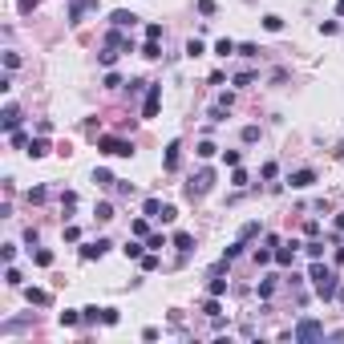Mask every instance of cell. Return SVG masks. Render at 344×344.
<instances>
[{"label":"cell","instance_id":"obj_1","mask_svg":"<svg viewBox=\"0 0 344 344\" xmlns=\"http://www.w3.org/2000/svg\"><path fill=\"white\" fill-rule=\"evenodd\" d=\"M308 280H312V287H316V296L320 300H336V272L332 267H324L320 259H312V272H308Z\"/></svg>","mask_w":344,"mask_h":344},{"label":"cell","instance_id":"obj_2","mask_svg":"<svg viewBox=\"0 0 344 344\" xmlns=\"http://www.w3.org/2000/svg\"><path fill=\"white\" fill-rule=\"evenodd\" d=\"M97 150H102V154H114V158H130V154H134V146L121 142V138H114V134H102V138H97Z\"/></svg>","mask_w":344,"mask_h":344},{"label":"cell","instance_id":"obj_3","mask_svg":"<svg viewBox=\"0 0 344 344\" xmlns=\"http://www.w3.org/2000/svg\"><path fill=\"white\" fill-rule=\"evenodd\" d=\"M320 336H324V324H320V320H300V324H296V328H291V340H320Z\"/></svg>","mask_w":344,"mask_h":344},{"label":"cell","instance_id":"obj_4","mask_svg":"<svg viewBox=\"0 0 344 344\" xmlns=\"http://www.w3.org/2000/svg\"><path fill=\"white\" fill-rule=\"evenodd\" d=\"M211 186H215V170H199L190 182H186V194H190V199H199V194H207Z\"/></svg>","mask_w":344,"mask_h":344},{"label":"cell","instance_id":"obj_5","mask_svg":"<svg viewBox=\"0 0 344 344\" xmlns=\"http://www.w3.org/2000/svg\"><path fill=\"white\" fill-rule=\"evenodd\" d=\"M102 0H69V24H81L89 8H97Z\"/></svg>","mask_w":344,"mask_h":344},{"label":"cell","instance_id":"obj_6","mask_svg":"<svg viewBox=\"0 0 344 344\" xmlns=\"http://www.w3.org/2000/svg\"><path fill=\"white\" fill-rule=\"evenodd\" d=\"M158 102H162V85H146V102H142V117L158 114Z\"/></svg>","mask_w":344,"mask_h":344},{"label":"cell","instance_id":"obj_7","mask_svg":"<svg viewBox=\"0 0 344 344\" xmlns=\"http://www.w3.org/2000/svg\"><path fill=\"white\" fill-rule=\"evenodd\" d=\"M110 247H114L110 239H97V243H85V247H81V259H102V255H106Z\"/></svg>","mask_w":344,"mask_h":344},{"label":"cell","instance_id":"obj_8","mask_svg":"<svg viewBox=\"0 0 344 344\" xmlns=\"http://www.w3.org/2000/svg\"><path fill=\"white\" fill-rule=\"evenodd\" d=\"M16 126H20V110H16V106H4V114H0V130L12 134Z\"/></svg>","mask_w":344,"mask_h":344},{"label":"cell","instance_id":"obj_9","mask_svg":"<svg viewBox=\"0 0 344 344\" xmlns=\"http://www.w3.org/2000/svg\"><path fill=\"white\" fill-rule=\"evenodd\" d=\"M287 182H291V190H308V186L316 182V170H308V166H304V170H296V174H291Z\"/></svg>","mask_w":344,"mask_h":344},{"label":"cell","instance_id":"obj_10","mask_svg":"<svg viewBox=\"0 0 344 344\" xmlns=\"http://www.w3.org/2000/svg\"><path fill=\"white\" fill-rule=\"evenodd\" d=\"M296 247H300L296 239H291V243H280V247H276V263H280V267H291V259H296Z\"/></svg>","mask_w":344,"mask_h":344},{"label":"cell","instance_id":"obj_11","mask_svg":"<svg viewBox=\"0 0 344 344\" xmlns=\"http://www.w3.org/2000/svg\"><path fill=\"white\" fill-rule=\"evenodd\" d=\"M110 20H114V29H134V24H138V16H134L130 8H117Z\"/></svg>","mask_w":344,"mask_h":344},{"label":"cell","instance_id":"obj_12","mask_svg":"<svg viewBox=\"0 0 344 344\" xmlns=\"http://www.w3.org/2000/svg\"><path fill=\"white\" fill-rule=\"evenodd\" d=\"M106 45H110V49H126V53L134 49V41H130V37H121V29H114V33H106Z\"/></svg>","mask_w":344,"mask_h":344},{"label":"cell","instance_id":"obj_13","mask_svg":"<svg viewBox=\"0 0 344 344\" xmlns=\"http://www.w3.org/2000/svg\"><path fill=\"white\" fill-rule=\"evenodd\" d=\"M178 158H182V146H178V142H170V146H166V158H162V166H166V170H178Z\"/></svg>","mask_w":344,"mask_h":344},{"label":"cell","instance_id":"obj_14","mask_svg":"<svg viewBox=\"0 0 344 344\" xmlns=\"http://www.w3.org/2000/svg\"><path fill=\"white\" fill-rule=\"evenodd\" d=\"M24 300L37 304V308H45V304H49V291H41V287H24Z\"/></svg>","mask_w":344,"mask_h":344},{"label":"cell","instance_id":"obj_15","mask_svg":"<svg viewBox=\"0 0 344 344\" xmlns=\"http://www.w3.org/2000/svg\"><path fill=\"white\" fill-rule=\"evenodd\" d=\"M170 243L178 247V251H190V247H194V235H190V231H174Z\"/></svg>","mask_w":344,"mask_h":344},{"label":"cell","instance_id":"obj_16","mask_svg":"<svg viewBox=\"0 0 344 344\" xmlns=\"http://www.w3.org/2000/svg\"><path fill=\"white\" fill-rule=\"evenodd\" d=\"M235 53H239V45H235V41H227V37H223V41H215V57H235Z\"/></svg>","mask_w":344,"mask_h":344},{"label":"cell","instance_id":"obj_17","mask_svg":"<svg viewBox=\"0 0 344 344\" xmlns=\"http://www.w3.org/2000/svg\"><path fill=\"white\" fill-rule=\"evenodd\" d=\"M24 154H29V158H45V154H49V142H45V138H37V142H29V150H24Z\"/></svg>","mask_w":344,"mask_h":344},{"label":"cell","instance_id":"obj_18","mask_svg":"<svg viewBox=\"0 0 344 344\" xmlns=\"http://www.w3.org/2000/svg\"><path fill=\"white\" fill-rule=\"evenodd\" d=\"M33 263H37V267H53V251H49V247H37V251H33Z\"/></svg>","mask_w":344,"mask_h":344},{"label":"cell","instance_id":"obj_19","mask_svg":"<svg viewBox=\"0 0 344 344\" xmlns=\"http://www.w3.org/2000/svg\"><path fill=\"white\" fill-rule=\"evenodd\" d=\"M158 211H162V199H146V203H142V215H146V219H158Z\"/></svg>","mask_w":344,"mask_h":344},{"label":"cell","instance_id":"obj_20","mask_svg":"<svg viewBox=\"0 0 344 344\" xmlns=\"http://www.w3.org/2000/svg\"><path fill=\"white\" fill-rule=\"evenodd\" d=\"M304 255H308V259H320V255H324V243H320V239H308V243H304Z\"/></svg>","mask_w":344,"mask_h":344},{"label":"cell","instance_id":"obj_21","mask_svg":"<svg viewBox=\"0 0 344 344\" xmlns=\"http://www.w3.org/2000/svg\"><path fill=\"white\" fill-rule=\"evenodd\" d=\"M263 29H267V33H280V29H284V16L267 12V16H263Z\"/></svg>","mask_w":344,"mask_h":344},{"label":"cell","instance_id":"obj_22","mask_svg":"<svg viewBox=\"0 0 344 344\" xmlns=\"http://www.w3.org/2000/svg\"><path fill=\"white\" fill-rule=\"evenodd\" d=\"M239 138H243V146H255V142H259V126H243Z\"/></svg>","mask_w":344,"mask_h":344},{"label":"cell","instance_id":"obj_23","mask_svg":"<svg viewBox=\"0 0 344 344\" xmlns=\"http://www.w3.org/2000/svg\"><path fill=\"white\" fill-rule=\"evenodd\" d=\"M93 215H97L102 223H110V219H114V203H97V207H93Z\"/></svg>","mask_w":344,"mask_h":344},{"label":"cell","instance_id":"obj_24","mask_svg":"<svg viewBox=\"0 0 344 344\" xmlns=\"http://www.w3.org/2000/svg\"><path fill=\"white\" fill-rule=\"evenodd\" d=\"M243 247H247V239H235V243L227 247V255H223V259H227V263H231V259H239V255H243Z\"/></svg>","mask_w":344,"mask_h":344},{"label":"cell","instance_id":"obj_25","mask_svg":"<svg viewBox=\"0 0 344 344\" xmlns=\"http://www.w3.org/2000/svg\"><path fill=\"white\" fill-rule=\"evenodd\" d=\"M255 291H259V300H272V296H276V280H259Z\"/></svg>","mask_w":344,"mask_h":344},{"label":"cell","instance_id":"obj_26","mask_svg":"<svg viewBox=\"0 0 344 344\" xmlns=\"http://www.w3.org/2000/svg\"><path fill=\"white\" fill-rule=\"evenodd\" d=\"M130 231H134L138 239H150V223H146V219H134V223H130Z\"/></svg>","mask_w":344,"mask_h":344},{"label":"cell","instance_id":"obj_27","mask_svg":"<svg viewBox=\"0 0 344 344\" xmlns=\"http://www.w3.org/2000/svg\"><path fill=\"white\" fill-rule=\"evenodd\" d=\"M235 85H239V89H247V85H255V73H251V69H243V73H235Z\"/></svg>","mask_w":344,"mask_h":344},{"label":"cell","instance_id":"obj_28","mask_svg":"<svg viewBox=\"0 0 344 344\" xmlns=\"http://www.w3.org/2000/svg\"><path fill=\"white\" fill-rule=\"evenodd\" d=\"M142 57L158 61V57H162V45H158V41H146V49H142Z\"/></svg>","mask_w":344,"mask_h":344},{"label":"cell","instance_id":"obj_29","mask_svg":"<svg viewBox=\"0 0 344 344\" xmlns=\"http://www.w3.org/2000/svg\"><path fill=\"white\" fill-rule=\"evenodd\" d=\"M93 182H97V186H114L117 178H114L110 170H93Z\"/></svg>","mask_w":344,"mask_h":344},{"label":"cell","instance_id":"obj_30","mask_svg":"<svg viewBox=\"0 0 344 344\" xmlns=\"http://www.w3.org/2000/svg\"><path fill=\"white\" fill-rule=\"evenodd\" d=\"M97 61H102V65H106V69H110V65H114V61H117V49H110V45H106V49H102V53H97Z\"/></svg>","mask_w":344,"mask_h":344},{"label":"cell","instance_id":"obj_31","mask_svg":"<svg viewBox=\"0 0 344 344\" xmlns=\"http://www.w3.org/2000/svg\"><path fill=\"white\" fill-rule=\"evenodd\" d=\"M203 53H207V49H203V41H194V37H190V41H186V57H203Z\"/></svg>","mask_w":344,"mask_h":344},{"label":"cell","instance_id":"obj_32","mask_svg":"<svg viewBox=\"0 0 344 344\" xmlns=\"http://www.w3.org/2000/svg\"><path fill=\"white\" fill-rule=\"evenodd\" d=\"M215 150H219L215 142H199V150H194V154H199V158H215Z\"/></svg>","mask_w":344,"mask_h":344},{"label":"cell","instance_id":"obj_33","mask_svg":"<svg viewBox=\"0 0 344 344\" xmlns=\"http://www.w3.org/2000/svg\"><path fill=\"white\" fill-rule=\"evenodd\" d=\"M4 284H8V287H20L24 280H20V272H16V267H8V272H4Z\"/></svg>","mask_w":344,"mask_h":344},{"label":"cell","instance_id":"obj_34","mask_svg":"<svg viewBox=\"0 0 344 344\" xmlns=\"http://www.w3.org/2000/svg\"><path fill=\"white\" fill-rule=\"evenodd\" d=\"M158 219H162V223H174V219H178V211H174L170 203H162V211H158Z\"/></svg>","mask_w":344,"mask_h":344},{"label":"cell","instance_id":"obj_35","mask_svg":"<svg viewBox=\"0 0 344 344\" xmlns=\"http://www.w3.org/2000/svg\"><path fill=\"white\" fill-rule=\"evenodd\" d=\"M207 291H211V296H223V291H227V280H219V276H215V280L207 284Z\"/></svg>","mask_w":344,"mask_h":344},{"label":"cell","instance_id":"obj_36","mask_svg":"<svg viewBox=\"0 0 344 344\" xmlns=\"http://www.w3.org/2000/svg\"><path fill=\"white\" fill-rule=\"evenodd\" d=\"M239 57H259V45H251V41H243V45H239Z\"/></svg>","mask_w":344,"mask_h":344},{"label":"cell","instance_id":"obj_37","mask_svg":"<svg viewBox=\"0 0 344 344\" xmlns=\"http://www.w3.org/2000/svg\"><path fill=\"white\" fill-rule=\"evenodd\" d=\"M8 138H12V146H16V150H29V138H24V134H20V130H12V134H8Z\"/></svg>","mask_w":344,"mask_h":344},{"label":"cell","instance_id":"obj_38","mask_svg":"<svg viewBox=\"0 0 344 344\" xmlns=\"http://www.w3.org/2000/svg\"><path fill=\"white\" fill-rule=\"evenodd\" d=\"M146 247H150V251H162V247H166V235H150Z\"/></svg>","mask_w":344,"mask_h":344},{"label":"cell","instance_id":"obj_39","mask_svg":"<svg viewBox=\"0 0 344 344\" xmlns=\"http://www.w3.org/2000/svg\"><path fill=\"white\" fill-rule=\"evenodd\" d=\"M121 251H126V259H142V243H126Z\"/></svg>","mask_w":344,"mask_h":344},{"label":"cell","instance_id":"obj_40","mask_svg":"<svg viewBox=\"0 0 344 344\" xmlns=\"http://www.w3.org/2000/svg\"><path fill=\"white\" fill-rule=\"evenodd\" d=\"M138 263H142V272H158V255H142Z\"/></svg>","mask_w":344,"mask_h":344},{"label":"cell","instance_id":"obj_41","mask_svg":"<svg viewBox=\"0 0 344 344\" xmlns=\"http://www.w3.org/2000/svg\"><path fill=\"white\" fill-rule=\"evenodd\" d=\"M203 312H207V316H211V320H215V316H219V296H211V300H207V304H203Z\"/></svg>","mask_w":344,"mask_h":344},{"label":"cell","instance_id":"obj_42","mask_svg":"<svg viewBox=\"0 0 344 344\" xmlns=\"http://www.w3.org/2000/svg\"><path fill=\"white\" fill-rule=\"evenodd\" d=\"M259 231H263V227H259V223H247V227L239 231V239H255V235H259Z\"/></svg>","mask_w":344,"mask_h":344},{"label":"cell","instance_id":"obj_43","mask_svg":"<svg viewBox=\"0 0 344 344\" xmlns=\"http://www.w3.org/2000/svg\"><path fill=\"white\" fill-rule=\"evenodd\" d=\"M146 41H162V24H146Z\"/></svg>","mask_w":344,"mask_h":344},{"label":"cell","instance_id":"obj_44","mask_svg":"<svg viewBox=\"0 0 344 344\" xmlns=\"http://www.w3.org/2000/svg\"><path fill=\"white\" fill-rule=\"evenodd\" d=\"M61 207H65V211H73V207H77V194H73V190H65V194H61Z\"/></svg>","mask_w":344,"mask_h":344},{"label":"cell","instance_id":"obj_45","mask_svg":"<svg viewBox=\"0 0 344 344\" xmlns=\"http://www.w3.org/2000/svg\"><path fill=\"white\" fill-rule=\"evenodd\" d=\"M77 320H81V316H77V312H61V328H73V324H77Z\"/></svg>","mask_w":344,"mask_h":344},{"label":"cell","instance_id":"obj_46","mask_svg":"<svg viewBox=\"0 0 344 344\" xmlns=\"http://www.w3.org/2000/svg\"><path fill=\"white\" fill-rule=\"evenodd\" d=\"M231 186H247V170H239V166H235V174H231Z\"/></svg>","mask_w":344,"mask_h":344},{"label":"cell","instance_id":"obj_47","mask_svg":"<svg viewBox=\"0 0 344 344\" xmlns=\"http://www.w3.org/2000/svg\"><path fill=\"white\" fill-rule=\"evenodd\" d=\"M223 162H227L231 170H235V166H239V150H223Z\"/></svg>","mask_w":344,"mask_h":344},{"label":"cell","instance_id":"obj_48","mask_svg":"<svg viewBox=\"0 0 344 344\" xmlns=\"http://www.w3.org/2000/svg\"><path fill=\"white\" fill-rule=\"evenodd\" d=\"M304 235H308V239H316V235H320V223H316V219H308V223H304Z\"/></svg>","mask_w":344,"mask_h":344},{"label":"cell","instance_id":"obj_49","mask_svg":"<svg viewBox=\"0 0 344 344\" xmlns=\"http://www.w3.org/2000/svg\"><path fill=\"white\" fill-rule=\"evenodd\" d=\"M29 203H45V186H33L29 190Z\"/></svg>","mask_w":344,"mask_h":344},{"label":"cell","instance_id":"obj_50","mask_svg":"<svg viewBox=\"0 0 344 344\" xmlns=\"http://www.w3.org/2000/svg\"><path fill=\"white\" fill-rule=\"evenodd\" d=\"M199 12L203 16H215V0H199Z\"/></svg>","mask_w":344,"mask_h":344},{"label":"cell","instance_id":"obj_51","mask_svg":"<svg viewBox=\"0 0 344 344\" xmlns=\"http://www.w3.org/2000/svg\"><path fill=\"white\" fill-rule=\"evenodd\" d=\"M102 324H117V312H114V308H102Z\"/></svg>","mask_w":344,"mask_h":344},{"label":"cell","instance_id":"obj_52","mask_svg":"<svg viewBox=\"0 0 344 344\" xmlns=\"http://www.w3.org/2000/svg\"><path fill=\"white\" fill-rule=\"evenodd\" d=\"M102 85H106V89H117V85H121V77H117V73H106V81H102Z\"/></svg>","mask_w":344,"mask_h":344},{"label":"cell","instance_id":"obj_53","mask_svg":"<svg viewBox=\"0 0 344 344\" xmlns=\"http://www.w3.org/2000/svg\"><path fill=\"white\" fill-rule=\"evenodd\" d=\"M332 231H336V235H344V215H336V219H332Z\"/></svg>","mask_w":344,"mask_h":344},{"label":"cell","instance_id":"obj_54","mask_svg":"<svg viewBox=\"0 0 344 344\" xmlns=\"http://www.w3.org/2000/svg\"><path fill=\"white\" fill-rule=\"evenodd\" d=\"M37 8V0H20V12H33Z\"/></svg>","mask_w":344,"mask_h":344},{"label":"cell","instance_id":"obj_55","mask_svg":"<svg viewBox=\"0 0 344 344\" xmlns=\"http://www.w3.org/2000/svg\"><path fill=\"white\" fill-rule=\"evenodd\" d=\"M332 154H336V158H344V142H340V146H336V150H332Z\"/></svg>","mask_w":344,"mask_h":344},{"label":"cell","instance_id":"obj_56","mask_svg":"<svg viewBox=\"0 0 344 344\" xmlns=\"http://www.w3.org/2000/svg\"><path fill=\"white\" fill-rule=\"evenodd\" d=\"M336 12H340V16H344V0H340V4H336Z\"/></svg>","mask_w":344,"mask_h":344},{"label":"cell","instance_id":"obj_57","mask_svg":"<svg viewBox=\"0 0 344 344\" xmlns=\"http://www.w3.org/2000/svg\"><path fill=\"white\" fill-rule=\"evenodd\" d=\"M336 296H340V300H344V287H336Z\"/></svg>","mask_w":344,"mask_h":344}]
</instances>
